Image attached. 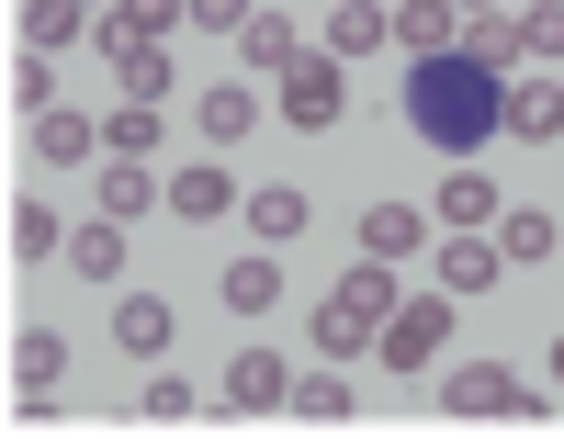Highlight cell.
Instances as JSON below:
<instances>
[{
    "instance_id": "cell-1",
    "label": "cell",
    "mask_w": 564,
    "mask_h": 439,
    "mask_svg": "<svg viewBox=\"0 0 564 439\" xmlns=\"http://www.w3.org/2000/svg\"><path fill=\"white\" fill-rule=\"evenodd\" d=\"M406 113H417V135H430V146L475 158L486 135H508V79L475 68V57L452 45V57H417V68H406Z\"/></svg>"
},
{
    "instance_id": "cell-2",
    "label": "cell",
    "mask_w": 564,
    "mask_h": 439,
    "mask_svg": "<svg viewBox=\"0 0 564 439\" xmlns=\"http://www.w3.org/2000/svg\"><path fill=\"white\" fill-rule=\"evenodd\" d=\"M395 305H406V293H395V260H361V271L316 305V350H327V361H361L372 338H384V316H395Z\"/></svg>"
},
{
    "instance_id": "cell-3",
    "label": "cell",
    "mask_w": 564,
    "mask_h": 439,
    "mask_svg": "<svg viewBox=\"0 0 564 439\" xmlns=\"http://www.w3.org/2000/svg\"><path fill=\"white\" fill-rule=\"evenodd\" d=\"M441 417H553V395L542 383H520V372H497V361H475V372H441Z\"/></svg>"
},
{
    "instance_id": "cell-4",
    "label": "cell",
    "mask_w": 564,
    "mask_h": 439,
    "mask_svg": "<svg viewBox=\"0 0 564 439\" xmlns=\"http://www.w3.org/2000/svg\"><path fill=\"white\" fill-rule=\"evenodd\" d=\"M452 338V293H406V305L384 316V372H430Z\"/></svg>"
},
{
    "instance_id": "cell-5",
    "label": "cell",
    "mask_w": 564,
    "mask_h": 439,
    "mask_svg": "<svg viewBox=\"0 0 564 439\" xmlns=\"http://www.w3.org/2000/svg\"><path fill=\"white\" fill-rule=\"evenodd\" d=\"M430 282L452 293V305H463V293H497V282H508V249H497V226H486V237H441Z\"/></svg>"
},
{
    "instance_id": "cell-6",
    "label": "cell",
    "mask_w": 564,
    "mask_h": 439,
    "mask_svg": "<svg viewBox=\"0 0 564 439\" xmlns=\"http://www.w3.org/2000/svg\"><path fill=\"white\" fill-rule=\"evenodd\" d=\"M282 113H294L305 135H316V124H339V57H327V45H305V57L282 68Z\"/></svg>"
},
{
    "instance_id": "cell-7",
    "label": "cell",
    "mask_w": 564,
    "mask_h": 439,
    "mask_svg": "<svg viewBox=\"0 0 564 439\" xmlns=\"http://www.w3.org/2000/svg\"><path fill=\"white\" fill-rule=\"evenodd\" d=\"M226 406L282 417V406H294V361H282V350H238V361H226Z\"/></svg>"
},
{
    "instance_id": "cell-8",
    "label": "cell",
    "mask_w": 564,
    "mask_h": 439,
    "mask_svg": "<svg viewBox=\"0 0 564 439\" xmlns=\"http://www.w3.org/2000/svg\"><path fill=\"white\" fill-rule=\"evenodd\" d=\"M497 215H508V191H497L486 169H452V180L430 191V226H452V237H486Z\"/></svg>"
},
{
    "instance_id": "cell-9",
    "label": "cell",
    "mask_w": 564,
    "mask_h": 439,
    "mask_svg": "<svg viewBox=\"0 0 564 439\" xmlns=\"http://www.w3.org/2000/svg\"><path fill=\"white\" fill-rule=\"evenodd\" d=\"M238 204H249V191L226 180L215 158H193V169H170V215H181V226H215V215H238Z\"/></svg>"
},
{
    "instance_id": "cell-10",
    "label": "cell",
    "mask_w": 564,
    "mask_h": 439,
    "mask_svg": "<svg viewBox=\"0 0 564 439\" xmlns=\"http://www.w3.org/2000/svg\"><path fill=\"white\" fill-rule=\"evenodd\" d=\"M417 249H430L417 204H361V260H417Z\"/></svg>"
},
{
    "instance_id": "cell-11",
    "label": "cell",
    "mask_w": 564,
    "mask_h": 439,
    "mask_svg": "<svg viewBox=\"0 0 564 439\" xmlns=\"http://www.w3.org/2000/svg\"><path fill=\"white\" fill-rule=\"evenodd\" d=\"M12 383H23V406H45V395L68 383V338H57V327H23V338H12Z\"/></svg>"
},
{
    "instance_id": "cell-12",
    "label": "cell",
    "mask_w": 564,
    "mask_h": 439,
    "mask_svg": "<svg viewBox=\"0 0 564 439\" xmlns=\"http://www.w3.org/2000/svg\"><path fill=\"white\" fill-rule=\"evenodd\" d=\"M395 45H406V57H452L463 12H452V0H395Z\"/></svg>"
},
{
    "instance_id": "cell-13",
    "label": "cell",
    "mask_w": 564,
    "mask_h": 439,
    "mask_svg": "<svg viewBox=\"0 0 564 439\" xmlns=\"http://www.w3.org/2000/svg\"><path fill=\"white\" fill-rule=\"evenodd\" d=\"M90 146H102V124H90V113H68V102L34 113V158H45V169H79Z\"/></svg>"
},
{
    "instance_id": "cell-14",
    "label": "cell",
    "mask_w": 564,
    "mask_h": 439,
    "mask_svg": "<svg viewBox=\"0 0 564 439\" xmlns=\"http://www.w3.org/2000/svg\"><path fill=\"white\" fill-rule=\"evenodd\" d=\"M372 45H395V12L384 0H339L327 12V57H372Z\"/></svg>"
},
{
    "instance_id": "cell-15",
    "label": "cell",
    "mask_w": 564,
    "mask_h": 439,
    "mask_svg": "<svg viewBox=\"0 0 564 439\" xmlns=\"http://www.w3.org/2000/svg\"><path fill=\"white\" fill-rule=\"evenodd\" d=\"M113 338H124L135 361H159L170 350V293H113Z\"/></svg>"
},
{
    "instance_id": "cell-16",
    "label": "cell",
    "mask_w": 564,
    "mask_h": 439,
    "mask_svg": "<svg viewBox=\"0 0 564 439\" xmlns=\"http://www.w3.org/2000/svg\"><path fill=\"white\" fill-rule=\"evenodd\" d=\"M238 215H249V237H260V249H294V237H305V215H316V204H305L294 180H282V191H249Z\"/></svg>"
},
{
    "instance_id": "cell-17",
    "label": "cell",
    "mask_w": 564,
    "mask_h": 439,
    "mask_svg": "<svg viewBox=\"0 0 564 439\" xmlns=\"http://www.w3.org/2000/svg\"><path fill=\"white\" fill-rule=\"evenodd\" d=\"M170 23H193V0H113L102 45H170Z\"/></svg>"
},
{
    "instance_id": "cell-18",
    "label": "cell",
    "mask_w": 564,
    "mask_h": 439,
    "mask_svg": "<svg viewBox=\"0 0 564 439\" xmlns=\"http://www.w3.org/2000/svg\"><path fill=\"white\" fill-rule=\"evenodd\" d=\"M497 249H508V271H542L564 237H553V215H542V204H508V215H497Z\"/></svg>"
},
{
    "instance_id": "cell-19",
    "label": "cell",
    "mask_w": 564,
    "mask_h": 439,
    "mask_svg": "<svg viewBox=\"0 0 564 439\" xmlns=\"http://www.w3.org/2000/svg\"><path fill=\"white\" fill-rule=\"evenodd\" d=\"M508 135H564V79H508Z\"/></svg>"
},
{
    "instance_id": "cell-20",
    "label": "cell",
    "mask_w": 564,
    "mask_h": 439,
    "mask_svg": "<svg viewBox=\"0 0 564 439\" xmlns=\"http://www.w3.org/2000/svg\"><path fill=\"white\" fill-rule=\"evenodd\" d=\"M68 271H79V282H124V215L68 226Z\"/></svg>"
},
{
    "instance_id": "cell-21",
    "label": "cell",
    "mask_w": 564,
    "mask_h": 439,
    "mask_svg": "<svg viewBox=\"0 0 564 439\" xmlns=\"http://www.w3.org/2000/svg\"><path fill=\"white\" fill-rule=\"evenodd\" d=\"M124 102H170V45H102Z\"/></svg>"
},
{
    "instance_id": "cell-22",
    "label": "cell",
    "mask_w": 564,
    "mask_h": 439,
    "mask_svg": "<svg viewBox=\"0 0 564 439\" xmlns=\"http://www.w3.org/2000/svg\"><path fill=\"white\" fill-rule=\"evenodd\" d=\"M463 57H475V68H497V79H508V68L531 57V45H520V12H475V23H463Z\"/></svg>"
},
{
    "instance_id": "cell-23",
    "label": "cell",
    "mask_w": 564,
    "mask_h": 439,
    "mask_svg": "<svg viewBox=\"0 0 564 439\" xmlns=\"http://www.w3.org/2000/svg\"><path fill=\"white\" fill-rule=\"evenodd\" d=\"M215 293H226V305H238V316H271V305H282V271H271V249L226 260V282H215Z\"/></svg>"
},
{
    "instance_id": "cell-24",
    "label": "cell",
    "mask_w": 564,
    "mask_h": 439,
    "mask_svg": "<svg viewBox=\"0 0 564 439\" xmlns=\"http://www.w3.org/2000/svg\"><path fill=\"white\" fill-rule=\"evenodd\" d=\"M79 34H90V0H23V45L57 57V45H79Z\"/></svg>"
},
{
    "instance_id": "cell-25",
    "label": "cell",
    "mask_w": 564,
    "mask_h": 439,
    "mask_svg": "<svg viewBox=\"0 0 564 439\" xmlns=\"http://www.w3.org/2000/svg\"><path fill=\"white\" fill-rule=\"evenodd\" d=\"M148 204H170V180H148V158H113V169H102V215H124V226H135Z\"/></svg>"
},
{
    "instance_id": "cell-26",
    "label": "cell",
    "mask_w": 564,
    "mask_h": 439,
    "mask_svg": "<svg viewBox=\"0 0 564 439\" xmlns=\"http://www.w3.org/2000/svg\"><path fill=\"white\" fill-rule=\"evenodd\" d=\"M260 113H271L260 90H204V146H238V135H249Z\"/></svg>"
},
{
    "instance_id": "cell-27",
    "label": "cell",
    "mask_w": 564,
    "mask_h": 439,
    "mask_svg": "<svg viewBox=\"0 0 564 439\" xmlns=\"http://www.w3.org/2000/svg\"><path fill=\"white\" fill-rule=\"evenodd\" d=\"M12 260L34 271V260H68V226L45 215V204H12Z\"/></svg>"
},
{
    "instance_id": "cell-28",
    "label": "cell",
    "mask_w": 564,
    "mask_h": 439,
    "mask_svg": "<svg viewBox=\"0 0 564 439\" xmlns=\"http://www.w3.org/2000/svg\"><path fill=\"white\" fill-rule=\"evenodd\" d=\"M238 57H249V68H271V79H282V68H294V57H305V45H294V23H282V12H260V23H249V34H238Z\"/></svg>"
},
{
    "instance_id": "cell-29",
    "label": "cell",
    "mask_w": 564,
    "mask_h": 439,
    "mask_svg": "<svg viewBox=\"0 0 564 439\" xmlns=\"http://www.w3.org/2000/svg\"><path fill=\"white\" fill-rule=\"evenodd\" d=\"M294 417H305V428H339V417H350V383H339V372H294Z\"/></svg>"
},
{
    "instance_id": "cell-30",
    "label": "cell",
    "mask_w": 564,
    "mask_h": 439,
    "mask_svg": "<svg viewBox=\"0 0 564 439\" xmlns=\"http://www.w3.org/2000/svg\"><path fill=\"white\" fill-rule=\"evenodd\" d=\"M102 146H113V158H148V146H159V102H113Z\"/></svg>"
},
{
    "instance_id": "cell-31",
    "label": "cell",
    "mask_w": 564,
    "mask_h": 439,
    "mask_svg": "<svg viewBox=\"0 0 564 439\" xmlns=\"http://www.w3.org/2000/svg\"><path fill=\"white\" fill-rule=\"evenodd\" d=\"M520 45L564 68V0H531V12H520Z\"/></svg>"
},
{
    "instance_id": "cell-32",
    "label": "cell",
    "mask_w": 564,
    "mask_h": 439,
    "mask_svg": "<svg viewBox=\"0 0 564 439\" xmlns=\"http://www.w3.org/2000/svg\"><path fill=\"white\" fill-rule=\"evenodd\" d=\"M12 102H34V113L57 102V68H45V45H23V57H12Z\"/></svg>"
},
{
    "instance_id": "cell-33",
    "label": "cell",
    "mask_w": 564,
    "mask_h": 439,
    "mask_svg": "<svg viewBox=\"0 0 564 439\" xmlns=\"http://www.w3.org/2000/svg\"><path fill=\"white\" fill-rule=\"evenodd\" d=\"M193 406H204V395H193V383H181V372H159V383H148V417H159V428H181Z\"/></svg>"
},
{
    "instance_id": "cell-34",
    "label": "cell",
    "mask_w": 564,
    "mask_h": 439,
    "mask_svg": "<svg viewBox=\"0 0 564 439\" xmlns=\"http://www.w3.org/2000/svg\"><path fill=\"white\" fill-rule=\"evenodd\" d=\"M193 23H204V34H249L260 0H193Z\"/></svg>"
},
{
    "instance_id": "cell-35",
    "label": "cell",
    "mask_w": 564,
    "mask_h": 439,
    "mask_svg": "<svg viewBox=\"0 0 564 439\" xmlns=\"http://www.w3.org/2000/svg\"><path fill=\"white\" fill-rule=\"evenodd\" d=\"M452 12H463V23H475V12H508V0H452Z\"/></svg>"
},
{
    "instance_id": "cell-36",
    "label": "cell",
    "mask_w": 564,
    "mask_h": 439,
    "mask_svg": "<svg viewBox=\"0 0 564 439\" xmlns=\"http://www.w3.org/2000/svg\"><path fill=\"white\" fill-rule=\"evenodd\" d=\"M553 372H564V338H553Z\"/></svg>"
}]
</instances>
